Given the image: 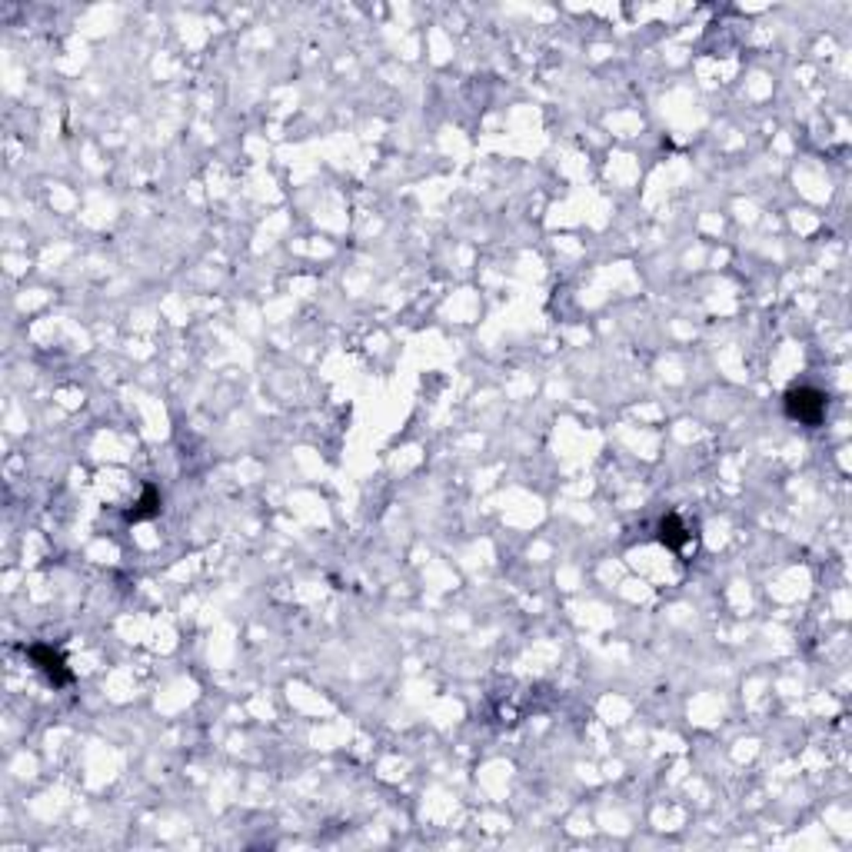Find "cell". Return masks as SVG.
Returning a JSON list of instances; mask_svg holds the SVG:
<instances>
[{
  "mask_svg": "<svg viewBox=\"0 0 852 852\" xmlns=\"http://www.w3.org/2000/svg\"><path fill=\"white\" fill-rule=\"evenodd\" d=\"M786 413L806 426H819L826 417V394L816 386H792L786 394Z\"/></svg>",
  "mask_w": 852,
  "mask_h": 852,
  "instance_id": "1",
  "label": "cell"
},
{
  "mask_svg": "<svg viewBox=\"0 0 852 852\" xmlns=\"http://www.w3.org/2000/svg\"><path fill=\"white\" fill-rule=\"evenodd\" d=\"M27 656H30V663L47 676V680L53 682V686H67V682L74 680V673L67 669L64 656L57 653L53 646H44V642H37V646H30L27 649Z\"/></svg>",
  "mask_w": 852,
  "mask_h": 852,
  "instance_id": "2",
  "label": "cell"
},
{
  "mask_svg": "<svg viewBox=\"0 0 852 852\" xmlns=\"http://www.w3.org/2000/svg\"><path fill=\"white\" fill-rule=\"evenodd\" d=\"M659 539L666 543L669 550H676V553H680L682 546H686V543L693 539V533L686 530V523H682V520H680V516H676V513H669V516H663V523H659Z\"/></svg>",
  "mask_w": 852,
  "mask_h": 852,
  "instance_id": "3",
  "label": "cell"
},
{
  "mask_svg": "<svg viewBox=\"0 0 852 852\" xmlns=\"http://www.w3.org/2000/svg\"><path fill=\"white\" fill-rule=\"evenodd\" d=\"M157 513H160V493L154 490V486H147L144 497H140V503H137V506L127 513V520L140 523V520H150V516H157Z\"/></svg>",
  "mask_w": 852,
  "mask_h": 852,
  "instance_id": "4",
  "label": "cell"
}]
</instances>
